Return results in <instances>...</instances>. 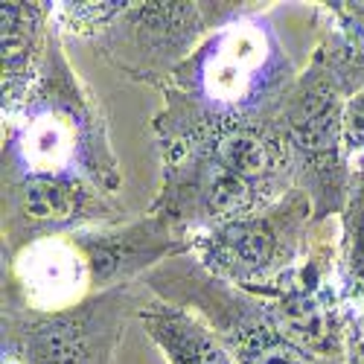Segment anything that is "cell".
I'll use <instances>...</instances> for the list:
<instances>
[{
    "instance_id": "obj_1",
    "label": "cell",
    "mask_w": 364,
    "mask_h": 364,
    "mask_svg": "<svg viewBox=\"0 0 364 364\" xmlns=\"http://www.w3.org/2000/svg\"><path fill=\"white\" fill-rule=\"evenodd\" d=\"M297 230V216H245L213 225L201 239L198 251L204 262L219 277L239 286H259L286 265L294 254V242L289 239Z\"/></svg>"
},
{
    "instance_id": "obj_2",
    "label": "cell",
    "mask_w": 364,
    "mask_h": 364,
    "mask_svg": "<svg viewBox=\"0 0 364 364\" xmlns=\"http://www.w3.org/2000/svg\"><path fill=\"white\" fill-rule=\"evenodd\" d=\"M286 134L315 166L338 161L344 143V108L329 87H303L286 108Z\"/></svg>"
},
{
    "instance_id": "obj_3",
    "label": "cell",
    "mask_w": 364,
    "mask_h": 364,
    "mask_svg": "<svg viewBox=\"0 0 364 364\" xmlns=\"http://www.w3.org/2000/svg\"><path fill=\"white\" fill-rule=\"evenodd\" d=\"M146 332L172 364H239V358L204 323L175 306H149L140 312Z\"/></svg>"
},
{
    "instance_id": "obj_4",
    "label": "cell",
    "mask_w": 364,
    "mask_h": 364,
    "mask_svg": "<svg viewBox=\"0 0 364 364\" xmlns=\"http://www.w3.org/2000/svg\"><path fill=\"white\" fill-rule=\"evenodd\" d=\"M21 355H9L18 364H100L90 355L87 329L76 315H53L36 321L15 341Z\"/></svg>"
},
{
    "instance_id": "obj_5",
    "label": "cell",
    "mask_w": 364,
    "mask_h": 364,
    "mask_svg": "<svg viewBox=\"0 0 364 364\" xmlns=\"http://www.w3.org/2000/svg\"><path fill=\"white\" fill-rule=\"evenodd\" d=\"M4 111H15L29 87V62H33L38 36V4H4Z\"/></svg>"
},
{
    "instance_id": "obj_6",
    "label": "cell",
    "mask_w": 364,
    "mask_h": 364,
    "mask_svg": "<svg viewBox=\"0 0 364 364\" xmlns=\"http://www.w3.org/2000/svg\"><path fill=\"white\" fill-rule=\"evenodd\" d=\"M26 271V289H33L41 303H62L76 294V286L82 283V259L79 251L58 242H41L33 251L23 254Z\"/></svg>"
},
{
    "instance_id": "obj_7",
    "label": "cell",
    "mask_w": 364,
    "mask_h": 364,
    "mask_svg": "<svg viewBox=\"0 0 364 364\" xmlns=\"http://www.w3.org/2000/svg\"><path fill=\"white\" fill-rule=\"evenodd\" d=\"M87 201L85 187L70 175H26L21 184V207L33 222L70 225Z\"/></svg>"
},
{
    "instance_id": "obj_8",
    "label": "cell",
    "mask_w": 364,
    "mask_h": 364,
    "mask_svg": "<svg viewBox=\"0 0 364 364\" xmlns=\"http://www.w3.org/2000/svg\"><path fill=\"white\" fill-rule=\"evenodd\" d=\"M239 364H326V355H312L306 347L286 338L283 332L259 329L239 344Z\"/></svg>"
},
{
    "instance_id": "obj_9",
    "label": "cell",
    "mask_w": 364,
    "mask_h": 364,
    "mask_svg": "<svg viewBox=\"0 0 364 364\" xmlns=\"http://www.w3.org/2000/svg\"><path fill=\"white\" fill-rule=\"evenodd\" d=\"M129 4H119V0H105V4H62V21L79 33H87L105 21H111L114 15H119Z\"/></svg>"
},
{
    "instance_id": "obj_10",
    "label": "cell",
    "mask_w": 364,
    "mask_h": 364,
    "mask_svg": "<svg viewBox=\"0 0 364 364\" xmlns=\"http://www.w3.org/2000/svg\"><path fill=\"white\" fill-rule=\"evenodd\" d=\"M344 347H347V364H364V297L350 312V321L344 326Z\"/></svg>"
},
{
    "instance_id": "obj_11",
    "label": "cell",
    "mask_w": 364,
    "mask_h": 364,
    "mask_svg": "<svg viewBox=\"0 0 364 364\" xmlns=\"http://www.w3.org/2000/svg\"><path fill=\"white\" fill-rule=\"evenodd\" d=\"M344 146L364 149V90L344 105Z\"/></svg>"
}]
</instances>
